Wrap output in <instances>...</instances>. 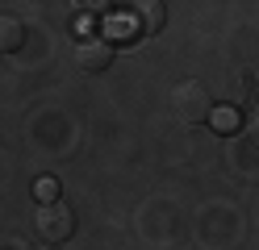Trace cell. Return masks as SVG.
I'll use <instances>...</instances> for the list:
<instances>
[{"label": "cell", "instance_id": "9", "mask_svg": "<svg viewBox=\"0 0 259 250\" xmlns=\"http://www.w3.org/2000/svg\"><path fill=\"white\" fill-rule=\"evenodd\" d=\"M42 250H55V246H42Z\"/></svg>", "mask_w": 259, "mask_h": 250}, {"label": "cell", "instance_id": "6", "mask_svg": "<svg viewBox=\"0 0 259 250\" xmlns=\"http://www.w3.org/2000/svg\"><path fill=\"white\" fill-rule=\"evenodd\" d=\"M134 17H138V25L147 29V33H151V29H159V25L167 21V13H163V5H138V9H134Z\"/></svg>", "mask_w": 259, "mask_h": 250}, {"label": "cell", "instance_id": "7", "mask_svg": "<svg viewBox=\"0 0 259 250\" xmlns=\"http://www.w3.org/2000/svg\"><path fill=\"white\" fill-rule=\"evenodd\" d=\"M38 200H42V205H55V200H59V183L51 179V175H46V179H38Z\"/></svg>", "mask_w": 259, "mask_h": 250}, {"label": "cell", "instance_id": "2", "mask_svg": "<svg viewBox=\"0 0 259 250\" xmlns=\"http://www.w3.org/2000/svg\"><path fill=\"white\" fill-rule=\"evenodd\" d=\"M38 233H42V242H67L71 233H75V209L67 205V200H55V205H42L38 209Z\"/></svg>", "mask_w": 259, "mask_h": 250}, {"label": "cell", "instance_id": "3", "mask_svg": "<svg viewBox=\"0 0 259 250\" xmlns=\"http://www.w3.org/2000/svg\"><path fill=\"white\" fill-rule=\"evenodd\" d=\"M71 59H75V67L84 75H101L105 67L113 63V42L109 38H84V42H75Z\"/></svg>", "mask_w": 259, "mask_h": 250}, {"label": "cell", "instance_id": "5", "mask_svg": "<svg viewBox=\"0 0 259 250\" xmlns=\"http://www.w3.org/2000/svg\"><path fill=\"white\" fill-rule=\"evenodd\" d=\"M209 125H213L218 133H234L242 125V113L234 105H213V113H209Z\"/></svg>", "mask_w": 259, "mask_h": 250}, {"label": "cell", "instance_id": "8", "mask_svg": "<svg viewBox=\"0 0 259 250\" xmlns=\"http://www.w3.org/2000/svg\"><path fill=\"white\" fill-rule=\"evenodd\" d=\"M242 125H247L251 142H259V109H251V117H247V121H242Z\"/></svg>", "mask_w": 259, "mask_h": 250}, {"label": "cell", "instance_id": "1", "mask_svg": "<svg viewBox=\"0 0 259 250\" xmlns=\"http://www.w3.org/2000/svg\"><path fill=\"white\" fill-rule=\"evenodd\" d=\"M171 109H176V117H180L184 125H201V121H209V113H213V96H209V88L201 79H184V83H176V92H171Z\"/></svg>", "mask_w": 259, "mask_h": 250}, {"label": "cell", "instance_id": "4", "mask_svg": "<svg viewBox=\"0 0 259 250\" xmlns=\"http://www.w3.org/2000/svg\"><path fill=\"white\" fill-rule=\"evenodd\" d=\"M25 42V25L17 21V17L0 13V55H13V50H21Z\"/></svg>", "mask_w": 259, "mask_h": 250}]
</instances>
